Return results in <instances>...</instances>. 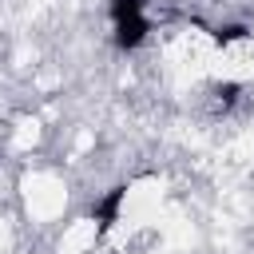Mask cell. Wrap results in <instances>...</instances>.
Returning <instances> with one entry per match:
<instances>
[{"label": "cell", "mask_w": 254, "mask_h": 254, "mask_svg": "<svg viewBox=\"0 0 254 254\" xmlns=\"http://www.w3.org/2000/svg\"><path fill=\"white\" fill-rule=\"evenodd\" d=\"M111 28H115V48L135 52L151 32L147 0H111Z\"/></svg>", "instance_id": "6da1fadb"}, {"label": "cell", "mask_w": 254, "mask_h": 254, "mask_svg": "<svg viewBox=\"0 0 254 254\" xmlns=\"http://www.w3.org/2000/svg\"><path fill=\"white\" fill-rule=\"evenodd\" d=\"M123 198H127V183H119V187H111L95 206H91V218L99 222V230H111L115 226V218H119V206H123Z\"/></svg>", "instance_id": "7a4b0ae2"}, {"label": "cell", "mask_w": 254, "mask_h": 254, "mask_svg": "<svg viewBox=\"0 0 254 254\" xmlns=\"http://www.w3.org/2000/svg\"><path fill=\"white\" fill-rule=\"evenodd\" d=\"M238 91H242L238 83H214V103H218V107H230V103L238 99Z\"/></svg>", "instance_id": "3957f363"}, {"label": "cell", "mask_w": 254, "mask_h": 254, "mask_svg": "<svg viewBox=\"0 0 254 254\" xmlns=\"http://www.w3.org/2000/svg\"><path fill=\"white\" fill-rule=\"evenodd\" d=\"M246 36V24H226V28H218L214 32V40L218 44H234V40H242Z\"/></svg>", "instance_id": "277c9868"}]
</instances>
